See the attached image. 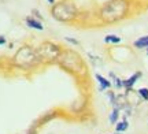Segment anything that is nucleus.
I'll return each mask as SVG.
<instances>
[{
  "label": "nucleus",
  "mask_w": 148,
  "mask_h": 134,
  "mask_svg": "<svg viewBox=\"0 0 148 134\" xmlns=\"http://www.w3.org/2000/svg\"><path fill=\"white\" fill-rule=\"evenodd\" d=\"M32 14H33V15H34V16H33V18H36V19H38V21H41V19H42L41 14H40V12H38V11H37V10H33V11H32Z\"/></svg>",
  "instance_id": "obj_16"
},
{
  "label": "nucleus",
  "mask_w": 148,
  "mask_h": 134,
  "mask_svg": "<svg viewBox=\"0 0 148 134\" xmlns=\"http://www.w3.org/2000/svg\"><path fill=\"white\" fill-rule=\"evenodd\" d=\"M141 75H143V74H141V71H137V73H134L133 75H130L127 80H123V81H122L123 88H126L127 90H130V89L133 88V85H134V84H136V82L141 78Z\"/></svg>",
  "instance_id": "obj_6"
},
{
  "label": "nucleus",
  "mask_w": 148,
  "mask_h": 134,
  "mask_svg": "<svg viewBox=\"0 0 148 134\" xmlns=\"http://www.w3.org/2000/svg\"><path fill=\"white\" fill-rule=\"evenodd\" d=\"M25 22H26L27 26L32 27V29H36V30H44V26H42L41 21H38V19L33 18V16H26V18H25Z\"/></svg>",
  "instance_id": "obj_7"
},
{
  "label": "nucleus",
  "mask_w": 148,
  "mask_h": 134,
  "mask_svg": "<svg viewBox=\"0 0 148 134\" xmlns=\"http://www.w3.org/2000/svg\"><path fill=\"white\" fill-rule=\"evenodd\" d=\"M64 40H66V41H69V43H71V44H74V45H78V44H79V41H77L75 38H70V37H66V38H64Z\"/></svg>",
  "instance_id": "obj_17"
},
{
  "label": "nucleus",
  "mask_w": 148,
  "mask_h": 134,
  "mask_svg": "<svg viewBox=\"0 0 148 134\" xmlns=\"http://www.w3.org/2000/svg\"><path fill=\"white\" fill-rule=\"evenodd\" d=\"M110 77L114 80V85L118 88V89H121V88H123V84H122V80H119L118 77H115V74L114 73H110Z\"/></svg>",
  "instance_id": "obj_13"
},
{
  "label": "nucleus",
  "mask_w": 148,
  "mask_h": 134,
  "mask_svg": "<svg viewBox=\"0 0 148 134\" xmlns=\"http://www.w3.org/2000/svg\"><path fill=\"white\" fill-rule=\"evenodd\" d=\"M53 118V112H48V114H45L44 116H42L41 119H40V124H42V123H45V122H48L49 119H52Z\"/></svg>",
  "instance_id": "obj_15"
},
{
  "label": "nucleus",
  "mask_w": 148,
  "mask_h": 134,
  "mask_svg": "<svg viewBox=\"0 0 148 134\" xmlns=\"http://www.w3.org/2000/svg\"><path fill=\"white\" fill-rule=\"evenodd\" d=\"M96 80L100 84L99 90H106V89H110L111 88V82L107 80L106 77H103V75H100V74H96Z\"/></svg>",
  "instance_id": "obj_8"
},
{
  "label": "nucleus",
  "mask_w": 148,
  "mask_h": 134,
  "mask_svg": "<svg viewBox=\"0 0 148 134\" xmlns=\"http://www.w3.org/2000/svg\"><path fill=\"white\" fill-rule=\"evenodd\" d=\"M127 127H129V123H127L126 119H123V120H121V122H116L115 131H116V133H122V131L127 130Z\"/></svg>",
  "instance_id": "obj_10"
},
{
  "label": "nucleus",
  "mask_w": 148,
  "mask_h": 134,
  "mask_svg": "<svg viewBox=\"0 0 148 134\" xmlns=\"http://www.w3.org/2000/svg\"><path fill=\"white\" fill-rule=\"evenodd\" d=\"M7 43V40H5L4 36H0V45H4V44Z\"/></svg>",
  "instance_id": "obj_19"
},
{
  "label": "nucleus",
  "mask_w": 148,
  "mask_h": 134,
  "mask_svg": "<svg viewBox=\"0 0 148 134\" xmlns=\"http://www.w3.org/2000/svg\"><path fill=\"white\" fill-rule=\"evenodd\" d=\"M134 47L138 49L148 48V36H143V37H140L138 40H136L134 41Z\"/></svg>",
  "instance_id": "obj_9"
},
{
  "label": "nucleus",
  "mask_w": 148,
  "mask_h": 134,
  "mask_svg": "<svg viewBox=\"0 0 148 134\" xmlns=\"http://www.w3.org/2000/svg\"><path fill=\"white\" fill-rule=\"evenodd\" d=\"M118 118H119V110H118V108H114L112 112L110 114V123L115 124L116 122H118Z\"/></svg>",
  "instance_id": "obj_12"
},
{
  "label": "nucleus",
  "mask_w": 148,
  "mask_h": 134,
  "mask_svg": "<svg viewBox=\"0 0 148 134\" xmlns=\"http://www.w3.org/2000/svg\"><path fill=\"white\" fill-rule=\"evenodd\" d=\"M36 51H37L38 58H40V62H47V63L58 60L59 55L62 54L60 47H58L56 44H53V43H49V41L42 43Z\"/></svg>",
  "instance_id": "obj_5"
},
{
  "label": "nucleus",
  "mask_w": 148,
  "mask_h": 134,
  "mask_svg": "<svg viewBox=\"0 0 148 134\" xmlns=\"http://www.w3.org/2000/svg\"><path fill=\"white\" fill-rule=\"evenodd\" d=\"M147 55H148V49H147Z\"/></svg>",
  "instance_id": "obj_21"
},
{
  "label": "nucleus",
  "mask_w": 148,
  "mask_h": 134,
  "mask_svg": "<svg viewBox=\"0 0 148 134\" xmlns=\"http://www.w3.org/2000/svg\"><path fill=\"white\" fill-rule=\"evenodd\" d=\"M127 3L126 0H110L103 5L100 11V15L103 21L106 22H115L121 19L122 16L126 14Z\"/></svg>",
  "instance_id": "obj_1"
},
{
  "label": "nucleus",
  "mask_w": 148,
  "mask_h": 134,
  "mask_svg": "<svg viewBox=\"0 0 148 134\" xmlns=\"http://www.w3.org/2000/svg\"><path fill=\"white\" fill-rule=\"evenodd\" d=\"M59 65L67 69L69 71H73V73H79L81 69H82V60L75 52H71V51H64L59 55L58 58Z\"/></svg>",
  "instance_id": "obj_4"
},
{
  "label": "nucleus",
  "mask_w": 148,
  "mask_h": 134,
  "mask_svg": "<svg viewBox=\"0 0 148 134\" xmlns=\"http://www.w3.org/2000/svg\"><path fill=\"white\" fill-rule=\"evenodd\" d=\"M137 92H138V96L141 97L143 100L148 101V89H147V88H140Z\"/></svg>",
  "instance_id": "obj_14"
},
{
  "label": "nucleus",
  "mask_w": 148,
  "mask_h": 134,
  "mask_svg": "<svg viewBox=\"0 0 148 134\" xmlns=\"http://www.w3.org/2000/svg\"><path fill=\"white\" fill-rule=\"evenodd\" d=\"M12 59H14L12 60L14 65L18 67H22V69H29V67H33V66L41 63L38 55H37V51L33 49L32 47H27V45L18 49V52L14 55Z\"/></svg>",
  "instance_id": "obj_2"
},
{
  "label": "nucleus",
  "mask_w": 148,
  "mask_h": 134,
  "mask_svg": "<svg viewBox=\"0 0 148 134\" xmlns=\"http://www.w3.org/2000/svg\"><path fill=\"white\" fill-rule=\"evenodd\" d=\"M26 134H37L36 127H30V129L27 130V133H26Z\"/></svg>",
  "instance_id": "obj_18"
},
{
  "label": "nucleus",
  "mask_w": 148,
  "mask_h": 134,
  "mask_svg": "<svg viewBox=\"0 0 148 134\" xmlns=\"http://www.w3.org/2000/svg\"><path fill=\"white\" fill-rule=\"evenodd\" d=\"M47 1H48V3H49V4H55V0H47Z\"/></svg>",
  "instance_id": "obj_20"
},
{
  "label": "nucleus",
  "mask_w": 148,
  "mask_h": 134,
  "mask_svg": "<svg viewBox=\"0 0 148 134\" xmlns=\"http://www.w3.org/2000/svg\"><path fill=\"white\" fill-rule=\"evenodd\" d=\"M51 12H52V16L55 19H58L60 22H69L75 18L77 8H75L74 3L69 1V0H63L60 3L53 4Z\"/></svg>",
  "instance_id": "obj_3"
},
{
  "label": "nucleus",
  "mask_w": 148,
  "mask_h": 134,
  "mask_svg": "<svg viewBox=\"0 0 148 134\" xmlns=\"http://www.w3.org/2000/svg\"><path fill=\"white\" fill-rule=\"evenodd\" d=\"M121 41V37H118L115 34H108L104 37V43L106 44H118Z\"/></svg>",
  "instance_id": "obj_11"
}]
</instances>
